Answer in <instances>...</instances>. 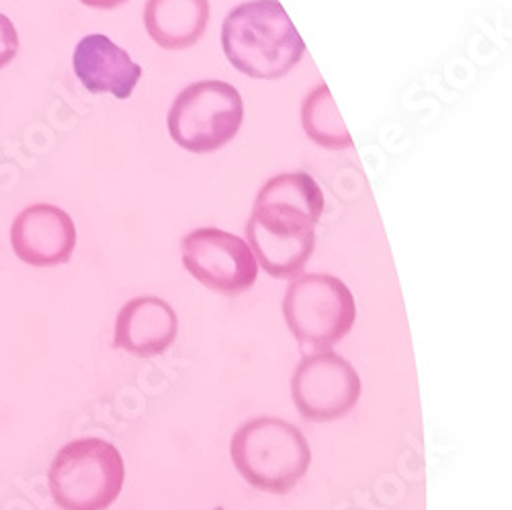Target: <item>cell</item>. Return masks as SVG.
Instances as JSON below:
<instances>
[{
    "mask_svg": "<svg viewBox=\"0 0 512 510\" xmlns=\"http://www.w3.org/2000/svg\"><path fill=\"white\" fill-rule=\"evenodd\" d=\"M48 480L62 510H107L123 488L125 465L109 441L78 439L56 453Z\"/></svg>",
    "mask_w": 512,
    "mask_h": 510,
    "instance_id": "277c9868",
    "label": "cell"
},
{
    "mask_svg": "<svg viewBox=\"0 0 512 510\" xmlns=\"http://www.w3.org/2000/svg\"><path fill=\"white\" fill-rule=\"evenodd\" d=\"M19 52V35L13 21L0 13V70L9 66Z\"/></svg>",
    "mask_w": 512,
    "mask_h": 510,
    "instance_id": "5bb4252c",
    "label": "cell"
},
{
    "mask_svg": "<svg viewBox=\"0 0 512 510\" xmlns=\"http://www.w3.org/2000/svg\"><path fill=\"white\" fill-rule=\"evenodd\" d=\"M213 510H226V508H224V506H218V508H213Z\"/></svg>",
    "mask_w": 512,
    "mask_h": 510,
    "instance_id": "2e32d148",
    "label": "cell"
},
{
    "mask_svg": "<svg viewBox=\"0 0 512 510\" xmlns=\"http://www.w3.org/2000/svg\"><path fill=\"white\" fill-rule=\"evenodd\" d=\"M82 5H87L91 9H103V11H109V9H117L121 7L123 3H127V0H80Z\"/></svg>",
    "mask_w": 512,
    "mask_h": 510,
    "instance_id": "9a60e30c",
    "label": "cell"
},
{
    "mask_svg": "<svg viewBox=\"0 0 512 510\" xmlns=\"http://www.w3.org/2000/svg\"><path fill=\"white\" fill-rule=\"evenodd\" d=\"M244 121L240 93L224 80L193 82L175 99L166 123L170 138L193 154L216 152L236 138Z\"/></svg>",
    "mask_w": 512,
    "mask_h": 510,
    "instance_id": "8992f818",
    "label": "cell"
},
{
    "mask_svg": "<svg viewBox=\"0 0 512 510\" xmlns=\"http://www.w3.org/2000/svg\"><path fill=\"white\" fill-rule=\"evenodd\" d=\"M283 316L297 343L326 351L351 332L357 304L351 289L338 277L310 273L287 287Z\"/></svg>",
    "mask_w": 512,
    "mask_h": 510,
    "instance_id": "5b68a950",
    "label": "cell"
},
{
    "mask_svg": "<svg viewBox=\"0 0 512 510\" xmlns=\"http://www.w3.org/2000/svg\"><path fill=\"white\" fill-rule=\"evenodd\" d=\"M230 455L242 480L271 494H287L306 476L312 451L304 433L281 418H254L234 433Z\"/></svg>",
    "mask_w": 512,
    "mask_h": 510,
    "instance_id": "3957f363",
    "label": "cell"
},
{
    "mask_svg": "<svg viewBox=\"0 0 512 510\" xmlns=\"http://www.w3.org/2000/svg\"><path fill=\"white\" fill-rule=\"evenodd\" d=\"M293 404L306 420L330 422L347 416L359 402L361 377L332 351L304 357L291 377Z\"/></svg>",
    "mask_w": 512,
    "mask_h": 510,
    "instance_id": "52a82bcc",
    "label": "cell"
},
{
    "mask_svg": "<svg viewBox=\"0 0 512 510\" xmlns=\"http://www.w3.org/2000/svg\"><path fill=\"white\" fill-rule=\"evenodd\" d=\"M302 125L306 134L322 148L347 150L353 146V138L326 82H320L306 97L302 105Z\"/></svg>",
    "mask_w": 512,
    "mask_h": 510,
    "instance_id": "4fadbf2b",
    "label": "cell"
},
{
    "mask_svg": "<svg viewBox=\"0 0 512 510\" xmlns=\"http://www.w3.org/2000/svg\"><path fill=\"white\" fill-rule=\"evenodd\" d=\"M222 48L238 72L275 80L302 62L306 41L279 0H250L226 17Z\"/></svg>",
    "mask_w": 512,
    "mask_h": 510,
    "instance_id": "7a4b0ae2",
    "label": "cell"
},
{
    "mask_svg": "<svg viewBox=\"0 0 512 510\" xmlns=\"http://www.w3.org/2000/svg\"><path fill=\"white\" fill-rule=\"evenodd\" d=\"M181 254L189 275L224 295L248 291L259 275L250 246L240 236L218 228H199L187 234Z\"/></svg>",
    "mask_w": 512,
    "mask_h": 510,
    "instance_id": "ba28073f",
    "label": "cell"
},
{
    "mask_svg": "<svg viewBox=\"0 0 512 510\" xmlns=\"http://www.w3.org/2000/svg\"><path fill=\"white\" fill-rule=\"evenodd\" d=\"M72 66L82 87L93 95L109 93L117 99H130L142 78V66L101 33L78 41Z\"/></svg>",
    "mask_w": 512,
    "mask_h": 510,
    "instance_id": "30bf717a",
    "label": "cell"
},
{
    "mask_svg": "<svg viewBox=\"0 0 512 510\" xmlns=\"http://www.w3.org/2000/svg\"><path fill=\"white\" fill-rule=\"evenodd\" d=\"M207 0H148L144 25L154 44L164 50H187L207 29Z\"/></svg>",
    "mask_w": 512,
    "mask_h": 510,
    "instance_id": "7c38bea8",
    "label": "cell"
},
{
    "mask_svg": "<svg viewBox=\"0 0 512 510\" xmlns=\"http://www.w3.org/2000/svg\"><path fill=\"white\" fill-rule=\"evenodd\" d=\"M11 246L29 267H58L70 261L76 248V226L62 207L35 203L15 218Z\"/></svg>",
    "mask_w": 512,
    "mask_h": 510,
    "instance_id": "9c48e42d",
    "label": "cell"
},
{
    "mask_svg": "<svg viewBox=\"0 0 512 510\" xmlns=\"http://www.w3.org/2000/svg\"><path fill=\"white\" fill-rule=\"evenodd\" d=\"M179 318L160 297H134L117 314L115 347L148 359L164 355L175 343Z\"/></svg>",
    "mask_w": 512,
    "mask_h": 510,
    "instance_id": "8fae6325",
    "label": "cell"
},
{
    "mask_svg": "<svg viewBox=\"0 0 512 510\" xmlns=\"http://www.w3.org/2000/svg\"><path fill=\"white\" fill-rule=\"evenodd\" d=\"M322 214V189L308 173H287L269 179L256 195L246 224L256 265L275 279L302 273L312 259L314 228Z\"/></svg>",
    "mask_w": 512,
    "mask_h": 510,
    "instance_id": "6da1fadb",
    "label": "cell"
}]
</instances>
